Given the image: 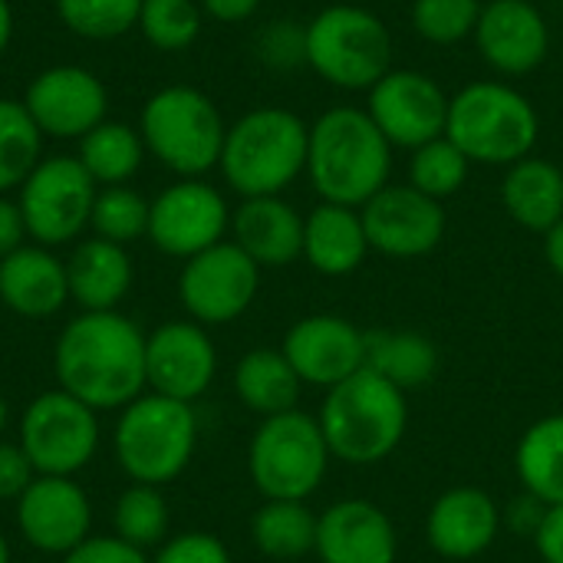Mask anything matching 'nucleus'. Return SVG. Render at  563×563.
<instances>
[{
    "mask_svg": "<svg viewBox=\"0 0 563 563\" xmlns=\"http://www.w3.org/2000/svg\"><path fill=\"white\" fill-rule=\"evenodd\" d=\"M369 238L360 208L320 201L303 218V261L323 277H346L363 267Z\"/></svg>",
    "mask_w": 563,
    "mask_h": 563,
    "instance_id": "nucleus-25",
    "label": "nucleus"
},
{
    "mask_svg": "<svg viewBox=\"0 0 563 563\" xmlns=\"http://www.w3.org/2000/svg\"><path fill=\"white\" fill-rule=\"evenodd\" d=\"M445 135L472 165H515L534 155L541 115L534 102L501 79L468 82L449 99Z\"/></svg>",
    "mask_w": 563,
    "mask_h": 563,
    "instance_id": "nucleus-5",
    "label": "nucleus"
},
{
    "mask_svg": "<svg viewBox=\"0 0 563 563\" xmlns=\"http://www.w3.org/2000/svg\"><path fill=\"white\" fill-rule=\"evenodd\" d=\"M313 554L320 563H396V525L379 505L366 498L333 501L317 521Z\"/></svg>",
    "mask_w": 563,
    "mask_h": 563,
    "instance_id": "nucleus-21",
    "label": "nucleus"
},
{
    "mask_svg": "<svg viewBox=\"0 0 563 563\" xmlns=\"http://www.w3.org/2000/svg\"><path fill=\"white\" fill-rule=\"evenodd\" d=\"M468 172H472V162L449 135L412 148V158H409V185L435 201L459 195L462 185L468 181Z\"/></svg>",
    "mask_w": 563,
    "mask_h": 563,
    "instance_id": "nucleus-35",
    "label": "nucleus"
},
{
    "mask_svg": "<svg viewBox=\"0 0 563 563\" xmlns=\"http://www.w3.org/2000/svg\"><path fill=\"white\" fill-rule=\"evenodd\" d=\"M449 99L452 96L422 69H389L366 92V112L393 148L412 152L445 135Z\"/></svg>",
    "mask_w": 563,
    "mask_h": 563,
    "instance_id": "nucleus-14",
    "label": "nucleus"
},
{
    "mask_svg": "<svg viewBox=\"0 0 563 563\" xmlns=\"http://www.w3.org/2000/svg\"><path fill=\"white\" fill-rule=\"evenodd\" d=\"M66 277L69 300H76L86 313L115 310L132 287V257L122 244L89 238L69 254Z\"/></svg>",
    "mask_w": 563,
    "mask_h": 563,
    "instance_id": "nucleus-26",
    "label": "nucleus"
},
{
    "mask_svg": "<svg viewBox=\"0 0 563 563\" xmlns=\"http://www.w3.org/2000/svg\"><path fill=\"white\" fill-rule=\"evenodd\" d=\"M198 416L191 402H178L158 393L132 399L112 435L115 462L135 485H168L195 459Z\"/></svg>",
    "mask_w": 563,
    "mask_h": 563,
    "instance_id": "nucleus-8",
    "label": "nucleus"
},
{
    "mask_svg": "<svg viewBox=\"0 0 563 563\" xmlns=\"http://www.w3.org/2000/svg\"><path fill=\"white\" fill-rule=\"evenodd\" d=\"M20 449L36 475L73 478L99 452V412L66 389L40 393L20 419Z\"/></svg>",
    "mask_w": 563,
    "mask_h": 563,
    "instance_id": "nucleus-10",
    "label": "nucleus"
},
{
    "mask_svg": "<svg viewBox=\"0 0 563 563\" xmlns=\"http://www.w3.org/2000/svg\"><path fill=\"white\" fill-rule=\"evenodd\" d=\"M303 56L323 82L369 92L393 69V36L373 10L330 3L303 26Z\"/></svg>",
    "mask_w": 563,
    "mask_h": 563,
    "instance_id": "nucleus-7",
    "label": "nucleus"
},
{
    "mask_svg": "<svg viewBox=\"0 0 563 563\" xmlns=\"http://www.w3.org/2000/svg\"><path fill=\"white\" fill-rule=\"evenodd\" d=\"M63 563H152L145 551L125 544L122 538H86L76 551H69Z\"/></svg>",
    "mask_w": 563,
    "mask_h": 563,
    "instance_id": "nucleus-42",
    "label": "nucleus"
},
{
    "mask_svg": "<svg viewBox=\"0 0 563 563\" xmlns=\"http://www.w3.org/2000/svg\"><path fill=\"white\" fill-rule=\"evenodd\" d=\"M472 40L478 56L501 76H528L551 53V26L531 0L482 3Z\"/></svg>",
    "mask_w": 563,
    "mask_h": 563,
    "instance_id": "nucleus-20",
    "label": "nucleus"
},
{
    "mask_svg": "<svg viewBox=\"0 0 563 563\" xmlns=\"http://www.w3.org/2000/svg\"><path fill=\"white\" fill-rule=\"evenodd\" d=\"M261 290V267L234 244L221 241L185 261L178 297L201 327H224L247 313Z\"/></svg>",
    "mask_w": 563,
    "mask_h": 563,
    "instance_id": "nucleus-12",
    "label": "nucleus"
},
{
    "mask_svg": "<svg viewBox=\"0 0 563 563\" xmlns=\"http://www.w3.org/2000/svg\"><path fill=\"white\" fill-rule=\"evenodd\" d=\"M96 195L99 185L76 155H49L26 175L16 205L23 211L26 234L43 247H59L89 228Z\"/></svg>",
    "mask_w": 563,
    "mask_h": 563,
    "instance_id": "nucleus-11",
    "label": "nucleus"
},
{
    "mask_svg": "<svg viewBox=\"0 0 563 563\" xmlns=\"http://www.w3.org/2000/svg\"><path fill=\"white\" fill-rule=\"evenodd\" d=\"M501 208L518 228L548 234L563 218V172L538 155L508 165L501 178Z\"/></svg>",
    "mask_w": 563,
    "mask_h": 563,
    "instance_id": "nucleus-27",
    "label": "nucleus"
},
{
    "mask_svg": "<svg viewBox=\"0 0 563 563\" xmlns=\"http://www.w3.org/2000/svg\"><path fill=\"white\" fill-rule=\"evenodd\" d=\"M201 10L218 23H244L257 13L261 0H198Z\"/></svg>",
    "mask_w": 563,
    "mask_h": 563,
    "instance_id": "nucleus-46",
    "label": "nucleus"
},
{
    "mask_svg": "<svg viewBox=\"0 0 563 563\" xmlns=\"http://www.w3.org/2000/svg\"><path fill=\"white\" fill-rule=\"evenodd\" d=\"M112 531L139 551L162 548L168 534V501L152 485L125 488L112 508Z\"/></svg>",
    "mask_w": 563,
    "mask_h": 563,
    "instance_id": "nucleus-34",
    "label": "nucleus"
},
{
    "mask_svg": "<svg viewBox=\"0 0 563 563\" xmlns=\"http://www.w3.org/2000/svg\"><path fill=\"white\" fill-rule=\"evenodd\" d=\"M7 429V402H3V396H0V432Z\"/></svg>",
    "mask_w": 563,
    "mask_h": 563,
    "instance_id": "nucleus-50",
    "label": "nucleus"
},
{
    "mask_svg": "<svg viewBox=\"0 0 563 563\" xmlns=\"http://www.w3.org/2000/svg\"><path fill=\"white\" fill-rule=\"evenodd\" d=\"M16 528L30 548L66 558L89 538L92 505L73 478L36 475L16 498Z\"/></svg>",
    "mask_w": 563,
    "mask_h": 563,
    "instance_id": "nucleus-19",
    "label": "nucleus"
},
{
    "mask_svg": "<svg viewBox=\"0 0 563 563\" xmlns=\"http://www.w3.org/2000/svg\"><path fill=\"white\" fill-rule=\"evenodd\" d=\"M303 175L320 201L363 208L389 185L393 145L366 109L333 106L310 122Z\"/></svg>",
    "mask_w": 563,
    "mask_h": 563,
    "instance_id": "nucleus-2",
    "label": "nucleus"
},
{
    "mask_svg": "<svg viewBox=\"0 0 563 563\" xmlns=\"http://www.w3.org/2000/svg\"><path fill=\"white\" fill-rule=\"evenodd\" d=\"M231 231L257 267H287L303 257V218L280 195L244 198L231 214Z\"/></svg>",
    "mask_w": 563,
    "mask_h": 563,
    "instance_id": "nucleus-24",
    "label": "nucleus"
},
{
    "mask_svg": "<svg viewBox=\"0 0 563 563\" xmlns=\"http://www.w3.org/2000/svg\"><path fill=\"white\" fill-rule=\"evenodd\" d=\"M43 158V132L20 99L0 96V195L20 188Z\"/></svg>",
    "mask_w": 563,
    "mask_h": 563,
    "instance_id": "nucleus-33",
    "label": "nucleus"
},
{
    "mask_svg": "<svg viewBox=\"0 0 563 563\" xmlns=\"http://www.w3.org/2000/svg\"><path fill=\"white\" fill-rule=\"evenodd\" d=\"M23 109L43 132V139H82L99 122H106L109 112V92L102 79L76 63H59L49 69H40L26 92Z\"/></svg>",
    "mask_w": 563,
    "mask_h": 563,
    "instance_id": "nucleus-15",
    "label": "nucleus"
},
{
    "mask_svg": "<svg viewBox=\"0 0 563 563\" xmlns=\"http://www.w3.org/2000/svg\"><path fill=\"white\" fill-rule=\"evenodd\" d=\"M534 548L544 563H563V505H551L534 531Z\"/></svg>",
    "mask_w": 563,
    "mask_h": 563,
    "instance_id": "nucleus-44",
    "label": "nucleus"
},
{
    "mask_svg": "<svg viewBox=\"0 0 563 563\" xmlns=\"http://www.w3.org/2000/svg\"><path fill=\"white\" fill-rule=\"evenodd\" d=\"M205 10L198 0H142L139 33L162 53L188 49L201 33Z\"/></svg>",
    "mask_w": 563,
    "mask_h": 563,
    "instance_id": "nucleus-37",
    "label": "nucleus"
},
{
    "mask_svg": "<svg viewBox=\"0 0 563 563\" xmlns=\"http://www.w3.org/2000/svg\"><path fill=\"white\" fill-rule=\"evenodd\" d=\"M257 53L267 66L277 69H290L297 63H307L303 56V30L294 26L290 20H277L274 26H267L257 40Z\"/></svg>",
    "mask_w": 563,
    "mask_h": 563,
    "instance_id": "nucleus-41",
    "label": "nucleus"
},
{
    "mask_svg": "<svg viewBox=\"0 0 563 563\" xmlns=\"http://www.w3.org/2000/svg\"><path fill=\"white\" fill-rule=\"evenodd\" d=\"M317 422L333 459L369 468L386 462L406 439V393L363 366L340 386L327 389Z\"/></svg>",
    "mask_w": 563,
    "mask_h": 563,
    "instance_id": "nucleus-3",
    "label": "nucleus"
},
{
    "mask_svg": "<svg viewBox=\"0 0 563 563\" xmlns=\"http://www.w3.org/2000/svg\"><path fill=\"white\" fill-rule=\"evenodd\" d=\"M139 135L178 178H201L221 162L228 122L218 102L195 86H162L139 112Z\"/></svg>",
    "mask_w": 563,
    "mask_h": 563,
    "instance_id": "nucleus-6",
    "label": "nucleus"
},
{
    "mask_svg": "<svg viewBox=\"0 0 563 563\" xmlns=\"http://www.w3.org/2000/svg\"><path fill=\"white\" fill-rule=\"evenodd\" d=\"M280 350L303 386L333 389L366 366V330L336 313H313L287 330Z\"/></svg>",
    "mask_w": 563,
    "mask_h": 563,
    "instance_id": "nucleus-17",
    "label": "nucleus"
},
{
    "mask_svg": "<svg viewBox=\"0 0 563 563\" xmlns=\"http://www.w3.org/2000/svg\"><path fill=\"white\" fill-rule=\"evenodd\" d=\"M10 40H13V7L10 0H0V56L7 53Z\"/></svg>",
    "mask_w": 563,
    "mask_h": 563,
    "instance_id": "nucleus-48",
    "label": "nucleus"
},
{
    "mask_svg": "<svg viewBox=\"0 0 563 563\" xmlns=\"http://www.w3.org/2000/svg\"><path fill=\"white\" fill-rule=\"evenodd\" d=\"M363 228L369 247L393 261H416L432 254L445 238V208L442 201L422 195L419 188L386 185L363 208Z\"/></svg>",
    "mask_w": 563,
    "mask_h": 563,
    "instance_id": "nucleus-16",
    "label": "nucleus"
},
{
    "mask_svg": "<svg viewBox=\"0 0 563 563\" xmlns=\"http://www.w3.org/2000/svg\"><path fill=\"white\" fill-rule=\"evenodd\" d=\"M152 563H231V554L221 544V538L205 534V531H188V534L168 538Z\"/></svg>",
    "mask_w": 563,
    "mask_h": 563,
    "instance_id": "nucleus-40",
    "label": "nucleus"
},
{
    "mask_svg": "<svg viewBox=\"0 0 563 563\" xmlns=\"http://www.w3.org/2000/svg\"><path fill=\"white\" fill-rule=\"evenodd\" d=\"M148 211H152V201L142 198L129 185L99 188L92 214H89L92 238H102V241H112V244L125 247V244L148 234Z\"/></svg>",
    "mask_w": 563,
    "mask_h": 563,
    "instance_id": "nucleus-36",
    "label": "nucleus"
},
{
    "mask_svg": "<svg viewBox=\"0 0 563 563\" xmlns=\"http://www.w3.org/2000/svg\"><path fill=\"white\" fill-rule=\"evenodd\" d=\"M228 228H231V208L224 195L201 178H181L168 185L162 195H155L145 238L162 254L188 261L221 244Z\"/></svg>",
    "mask_w": 563,
    "mask_h": 563,
    "instance_id": "nucleus-13",
    "label": "nucleus"
},
{
    "mask_svg": "<svg viewBox=\"0 0 563 563\" xmlns=\"http://www.w3.org/2000/svg\"><path fill=\"white\" fill-rule=\"evenodd\" d=\"M366 369L389 379L396 389L412 393L426 386L439 369V350L416 330H369L366 333Z\"/></svg>",
    "mask_w": 563,
    "mask_h": 563,
    "instance_id": "nucleus-29",
    "label": "nucleus"
},
{
    "mask_svg": "<svg viewBox=\"0 0 563 563\" xmlns=\"http://www.w3.org/2000/svg\"><path fill=\"white\" fill-rule=\"evenodd\" d=\"M214 373V343L195 320H168L145 340V383L158 396L195 402L208 393Z\"/></svg>",
    "mask_w": 563,
    "mask_h": 563,
    "instance_id": "nucleus-18",
    "label": "nucleus"
},
{
    "mask_svg": "<svg viewBox=\"0 0 563 563\" xmlns=\"http://www.w3.org/2000/svg\"><path fill=\"white\" fill-rule=\"evenodd\" d=\"M142 0H56L59 23L82 40H115L139 26Z\"/></svg>",
    "mask_w": 563,
    "mask_h": 563,
    "instance_id": "nucleus-38",
    "label": "nucleus"
},
{
    "mask_svg": "<svg viewBox=\"0 0 563 563\" xmlns=\"http://www.w3.org/2000/svg\"><path fill=\"white\" fill-rule=\"evenodd\" d=\"M36 472L20 445L0 442V501H16L30 485Z\"/></svg>",
    "mask_w": 563,
    "mask_h": 563,
    "instance_id": "nucleus-43",
    "label": "nucleus"
},
{
    "mask_svg": "<svg viewBox=\"0 0 563 563\" xmlns=\"http://www.w3.org/2000/svg\"><path fill=\"white\" fill-rule=\"evenodd\" d=\"M76 158L99 188L125 185L142 168L145 142H142L139 129H132L125 122H115V119H106V122H99L92 132H86L79 139V155Z\"/></svg>",
    "mask_w": 563,
    "mask_h": 563,
    "instance_id": "nucleus-31",
    "label": "nucleus"
},
{
    "mask_svg": "<svg viewBox=\"0 0 563 563\" xmlns=\"http://www.w3.org/2000/svg\"><path fill=\"white\" fill-rule=\"evenodd\" d=\"M0 300L26 320H46L69 300L66 261L43 244H23L0 261Z\"/></svg>",
    "mask_w": 563,
    "mask_h": 563,
    "instance_id": "nucleus-23",
    "label": "nucleus"
},
{
    "mask_svg": "<svg viewBox=\"0 0 563 563\" xmlns=\"http://www.w3.org/2000/svg\"><path fill=\"white\" fill-rule=\"evenodd\" d=\"M317 521L307 501H264L251 518L254 548L274 561H297L317 548Z\"/></svg>",
    "mask_w": 563,
    "mask_h": 563,
    "instance_id": "nucleus-32",
    "label": "nucleus"
},
{
    "mask_svg": "<svg viewBox=\"0 0 563 563\" xmlns=\"http://www.w3.org/2000/svg\"><path fill=\"white\" fill-rule=\"evenodd\" d=\"M515 468L531 498L563 505V412L544 416L525 429L515 449Z\"/></svg>",
    "mask_w": 563,
    "mask_h": 563,
    "instance_id": "nucleus-30",
    "label": "nucleus"
},
{
    "mask_svg": "<svg viewBox=\"0 0 563 563\" xmlns=\"http://www.w3.org/2000/svg\"><path fill=\"white\" fill-rule=\"evenodd\" d=\"M310 125L280 106H261L228 125L221 175L241 198L280 195L307 172Z\"/></svg>",
    "mask_w": 563,
    "mask_h": 563,
    "instance_id": "nucleus-4",
    "label": "nucleus"
},
{
    "mask_svg": "<svg viewBox=\"0 0 563 563\" xmlns=\"http://www.w3.org/2000/svg\"><path fill=\"white\" fill-rule=\"evenodd\" d=\"M561 7H563V0H561Z\"/></svg>",
    "mask_w": 563,
    "mask_h": 563,
    "instance_id": "nucleus-51",
    "label": "nucleus"
},
{
    "mask_svg": "<svg viewBox=\"0 0 563 563\" xmlns=\"http://www.w3.org/2000/svg\"><path fill=\"white\" fill-rule=\"evenodd\" d=\"M482 0H412V30L435 46L462 43L475 33Z\"/></svg>",
    "mask_w": 563,
    "mask_h": 563,
    "instance_id": "nucleus-39",
    "label": "nucleus"
},
{
    "mask_svg": "<svg viewBox=\"0 0 563 563\" xmlns=\"http://www.w3.org/2000/svg\"><path fill=\"white\" fill-rule=\"evenodd\" d=\"M145 333L119 310L73 317L53 353L59 389L96 412L125 409L142 396L145 383Z\"/></svg>",
    "mask_w": 563,
    "mask_h": 563,
    "instance_id": "nucleus-1",
    "label": "nucleus"
},
{
    "mask_svg": "<svg viewBox=\"0 0 563 563\" xmlns=\"http://www.w3.org/2000/svg\"><path fill=\"white\" fill-rule=\"evenodd\" d=\"M23 238H30V234H26L20 205L13 198L0 195V261L7 254H13L16 247H23Z\"/></svg>",
    "mask_w": 563,
    "mask_h": 563,
    "instance_id": "nucleus-45",
    "label": "nucleus"
},
{
    "mask_svg": "<svg viewBox=\"0 0 563 563\" xmlns=\"http://www.w3.org/2000/svg\"><path fill=\"white\" fill-rule=\"evenodd\" d=\"M300 376L284 356V350L257 346L244 353L234 366V393L244 409H251L261 419L294 412L300 402Z\"/></svg>",
    "mask_w": 563,
    "mask_h": 563,
    "instance_id": "nucleus-28",
    "label": "nucleus"
},
{
    "mask_svg": "<svg viewBox=\"0 0 563 563\" xmlns=\"http://www.w3.org/2000/svg\"><path fill=\"white\" fill-rule=\"evenodd\" d=\"M330 459L317 416L294 409L257 426L247 449V472L264 501H307L323 485Z\"/></svg>",
    "mask_w": 563,
    "mask_h": 563,
    "instance_id": "nucleus-9",
    "label": "nucleus"
},
{
    "mask_svg": "<svg viewBox=\"0 0 563 563\" xmlns=\"http://www.w3.org/2000/svg\"><path fill=\"white\" fill-rule=\"evenodd\" d=\"M544 257H548L551 271L563 280V218L544 234Z\"/></svg>",
    "mask_w": 563,
    "mask_h": 563,
    "instance_id": "nucleus-47",
    "label": "nucleus"
},
{
    "mask_svg": "<svg viewBox=\"0 0 563 563\" xmlns=\"http://www.w3.org/2000/svg\"><path fill=\"white\" fill-rule=\"evenodd\" d=\"M501 534V508L498 501L475 488L459 485L435 498L426 518L429 548L445 561H472L482 558Z\"/></svg>",
    "mask_w": 563,
    "mask_h": 563,
    "instance_id": "nucleus-22",
    "label": "nucleus"
},
{
    "mask_svg": "<svg viewBox=\"0 0 563 563\" xmlns=\"http://www.w3.org/2000/svg\"><path fill=\"white\" fill-rule=\"evenodd\" d=\"M0 563H13L10 561V548H7V538L0 534Z\"/></svg>",
    "mask_w": 563,
    "mask_h": 563,
    "instance_id": "nucleus-49",
    "label": "nucleus"
}]
</instances>
